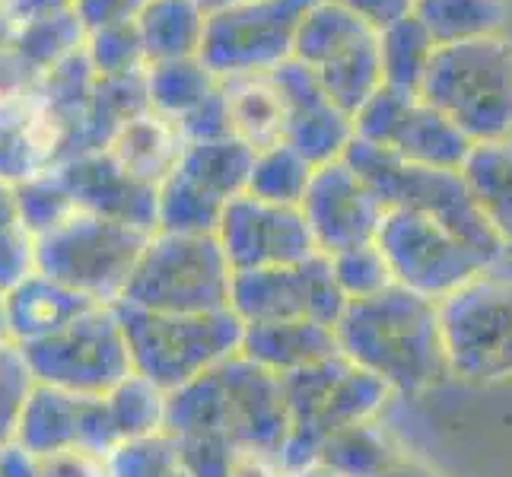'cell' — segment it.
Here are the masks:
<instances>
[{"label":"cell","instance_id":"obj_1","mask_svg":"<svg viewBox=\"0 0 512 477\" xmlns=\"http://www.w3.org/2000/svg\"><path fill=\"white\" fill-rule=\"evenodd\" d=\"M334 341L347 360L385 382L392 395H420L449 379L436 303L398 284L350 299L334 322Z\"/></svg>","mask_w":512,"mask_h":477},{"label":"cell","instance_id":"obj_2","mask_svg":"<svg viewBox=\"0 0 512 477\" xmlns=\"http://www.w3.org/2000/svg\"><path fill=\"white\" fill-rule=\"evenodd\" d=\"M166 430L172 436L217 433L239 455L280 465L290 439L280 376L233 353L210 373L166 395Z\"/></svg>","mask_w":512,"mask_h":477},{"label":"cell","instance_id":"obj_3","mask_svg":"<svg viewBox=\"0 0 512 477\" xmlns=\"http://www.w3.org/2000/svg\"><path fill=\"white\" fill-rule=\"evenodd\" d=\"M417 96L471 144L512 137V39L500 32L436 45Z\"/></svg>","mask_w":512,"mask_h":477},{"label":"cell","instance_id":"obj_4","mask_svg":"<svg viewBox=\"0 0 512 477\" xmlns=\"http://www.w3.org/2000/svg\"><path fill=\"white\" fill-rule=\"evenodd\" d=\"M134 376L175 392L239 353V318L220 312H147L115 303Z\"/></svg>","mask_w":512,"mask_h":477},{"label":"cell","instance_id":"obj_5","mask_svg":"<svg viewBox=\"0 0 512 477\" xmlns=\"http://www.w3.org/2000/svg\"><path fill=\"white\" fill-rule=\"evenodd\" d=\"M280 388L290 414V439L280 455L284 474L309 465L319 446L334 433L382 417V408L392 401L388 385L347 360L341 350L280 376Z\"/></svg>","mask_w":512,"mask_h":477},{"label":"cell","instance_id":"obj_6","mask_svg":"<svg viewBox=\"0 0 512 477\" xmlns=\"http://www.w3.org/2000/svg\"><path fill=\"white\" fill-rule=\"evenodd\" d=\"M344 163L360 175L385 210H411V214L433 217L436 223L449 226L452 233L471 242L478 252H484L493 264L506 255L503 242L493 236L478 204L471 201V191L458 169L417 166L366 144L360 137L350 140V147L344 150Z\"/></svg>","mask_w":512,"mask_h":477},{"label":"cell","instance_id":"obj_7","mask_svg":"<svg viewBox=\"0 0 512 477\" xmlns=\"http://www.w3.org/2000/svg\"><path fill=\"white\" fill-rule=\"evenodd\" d=\"M233 268L214 236L150 233L118 303L147 312L229 309Z\"/></svg>","mask_w":512,"mask_h":477},{"label":"cell","instance_id":"obj_8","mask_svg":"<svg viewBox=\"0 0 512 477\" xmlns=\"http://www.w3.org/2000/svg\"><path fill=\"white\" fill-rule=\"evenodd\" d=\"M147 239V229L74 210L64 223L35 239V261L58 284L93 303L115 306Z\"/></svg>","mask_w":512,"mask_h":477},{"label":"cell","instance_id":"obj_9","mask_svg":"<svg viewBox=\"0 0 512 477\" xmlns=\"http://www.w3.org/2000/svg\"><path fill=\"white\" fill-rule=\"evenodd\" d=\"M436 309L449 376L462 382L512 379V277L487 268Z\"/></svg>","mask_w":512,"mask_h":477},{"label":"cell","instance_id":"obj_10","mask_svg":"<svg viewBox=\"0 0 512 477\" xmlns=\"http://www.w3.org/2000/svg\"><path fill=\"white\" fill-rule=\"evenodd\" d=\"M293 61L303 64L325 96L350 118L382 86L379 35L331 0H315L293 42Z\"/></svg>","mask_w":512,"mask_h":477},{"label":"cell","instance_id":"obj_11","mask_svg":"<svg viewBox=\"0 0 512 477\" xmlns=\"http://www.w3.org/2000/svg\"><path fill=\"white\" fill-rule=\"evenodd\" d=\"M35 385L96 398L134 369L115 306H93L45 341L20 347Z\"/></svg>","mask_w":512,"mask_h":477},{"label":"cell","instance_id":"obj_12","mask_svg":"<svg viewBox=\"0 0 512 477\" xmlns=\"http://www.w3.org/2000/svg\"><path fill=\"white\" fill-rule=\"evenodd\" d=\"M373 242L395 284L433 303H443L468 280L493 268L484 252L452 233L449 226L411 210H385Z\"/></svg>","mask_w":512,"mask_h":477},{"label":"cell","instance_id":"obj_13","mask_svg":"<svg viewBox=\"0 0 512 477\" xmlns=\"http://www.w3.org/2000/svg\"><path fill=\"white\" fill-rule=\"evenodd\" d=\"M315 0H233L207 13L201 61L217 80L268 74L293 58L296 29Z\"/></svg>","mask_w":512,"mask_h":477},{"label":"cell","instance_id":"obj_14","mask_svg":"<svg viewBox=\"0 0 512 477\" xmlns=\"http://www.w3.org/2000/svg\"><path fill=\"white\" fill-rule=\"evenodd\" d=\"M353 137L433 169H462L468 150L474 147L430 102L392 86H379L353 115Z\"/></svg>","mask_w":512,"mask_h":477},{"label":"cell","instance_id":"obj_15","mask_svg":"<svg viewBox=\"0 0 512 477\" xmlns=\"http://www.w3.org/2000/svg\"><path fill=\"white\" fill-rule=\"evenodd\" d=\"M344 306L347 299L334 284L331 264L319 252L284 268L236 271L229 284V312L239 318V325L309 318L334 328Z\"/></svg>","mask_w":512,"mask_h":477},{"label":"cell","instance_id":"obj_16","mask_svg":"<svg viewBox=\"0 0 512 477\" xmlns=\"http://www.w3.org/2000/svg\"><path fill=\"white\" fill-rule=\"evenodd\" d=\"M214 239L233 274L284 268V264H296L315 255L309 226L299 214V207L268 204L245 191L223 204Z\"/></svg>","mask_w":512,"mask_h":477},{"label":"cell","instance_id":"obj_17","mask_svg":"<svg viewBox=\"0 0 512 477\" xmlns=\"http://www.w3.org/2000/svg\"><path fill=\"white\" fill-rule=\"evenodd\" d=\"M299 214L309 226L315 252L338 255L376 239L385 207L341 156L334 163L315 166L309 188L299 201Z\"/></svg>","mask_w":512,"mask_h":477},{"label":"cell","instance_id":"obj_18","mask_svg":"<svg viewBox=\"0 0 512 477\" xmlns=\"http://www.w3.org/2000/svg\"><path fill=\"white\" fill-rule=\"evenodd\" d=\"M287 105L284 144H290L312 166L341 159L353 140V118L334 105L303 64L293 58L271 70Z\"/></svg>","mask_w":512,"mask_h":477},{"label":"cell","instance_id":"obj_19","mask_svg":"<svg viewBox=\"0 0 512 477\" xmlns=\"http://www.w3.org/2000/svg\"><path fill=\"white\" fill-rule=\"evenodd\" d=\"M51 169L61 175L77 210L156 233V188L134 182L105 150L77 153Z\"/></svg>","mask_w":512,"mask_h":477},{"label":"cell","instance_id":"obj_20","mask_svg":"<svg viewBox=\"0 0 512 477\" xmlns=\"http://www.w3.org/2000/svg\"><path fill=\"white\" fill-rule=\"evenodd\" d=\"M166 430V392L140 376H128L105 395L86 398L80 449L109 455L115 446Z\"/></svg>","mask_w":512,"mask_h":477},{"label":"cell","instance_id":"obj_21","mask_svg":"<svg viewBox=\"0 0 512 477\" xmlns=\"http://www.w3.org/2000/svg\"><path fill=\"white\" fill-rule=\"evenodd\" d=\"M239 353L274 376H287L338 353L334 328L309 318H284V322L242 325Z\"/></svg>","mask_w":512,"mask_h":477},{"label":"cell","instance_id":"obj_22","mask_svg":"<svg viewBox=\"0 0 512 477\" xmlns=\"http://www.w3.org/2000/svg\"><path fill=\"white\" fill-rule=\"evenodd\" d=\"M112 163L147 188H160L175 172L185 150L179 128L156 112H140L121 125L102 147Z\"/></svg>","mask_w":512,"mask_h":477},{"label":"cell","instance_id":"obj_23","mask_svg":"<svg viewBox=\"0 0 512 477\" xmlns=\"http://www.w3.org/2000/svg\"><path fill=\"white\" fill-rule=\"evenodd\" d=\"M93 306H102V303H93V299H86L83 293L58 284V280H51L42 271H35L20 287H13L7 293L10 344L26 347L35 341H45Z\"/></svg>","mask_w":512,"mask_h":477},{"label":"cell","instance_id":"obj_24","mask_svg":"<svg viewBox=\"0 0 512 477\" xmlns=\"http://www.w3.org/2000/svg\"><path fill=\"white\" fill-rule=\"evenodd\" d=\"M83 395H70L61 388L32 385V392L16 420L13 446H20L32 458L80 446L83 436Z\"/></svg>","mask_w":512,"mask_h":477},{"label":"cell","instance_id":"obj_25","mask_svg":"<svg viewBox=\"0 0 512 477\" xmlns=\"http://www.w3.org/2000/svg\"><path fill=\"white\" fill-rule=\"evenodd\" d=\"M220 90L226 99L229 134L236 140H242L252 150L284 140L287 105L271 77V70L268 74H242V77L220 80Z\"/></svg>","mask_w":512,"mask_h":477},{"label":"cell","instance_id":"obj_26","mask_svg":"<svg viewBox=\"0 0 512 477\" xmlns=\"http://www.w3.org/2000/svg\"><path fill=\"white\" fill-rule=\"evenodd\" d=\"M147 64L198 58L207 10L201 0H147L134 16Z\"/></svg>","mask_w":512,"mask_h":477},{"label":"cell","instance_id":"obj_27","mask_svg":"<svg viewBox=\"0 0 512 477\" xmlns=\"http://www.w3.org/2000/svg\"><path fill=\"white\" fill-rule=\"evenodd\" d=\"M458 172L493 236L512 252V137L474 144Z\"/></svg>","mask_w":512,"mask_h":477},{"label":"cell","instance_id":"obj_28","mask_svg":"<svg viewBox=\"0 0 512 477\" xmlns=\"http://www.w3.org/2000/svg\"><path fill=\"white\" fill-rule=\"evenodd\" d=\"M401 455L404 446L398 443V436L376 417V420L353 423V427L325 439L312 462H319L344 477H379Z\"/></svg>","mask_w":512,"mask_h":477},{"label":"cell","instance_id":"obj_29","mask_svg":"<svg viewBox=\"0 0 512 477\" xmlns=\"http://www.w3.org/2000/svg\"><path fill=\"white\" fill-rule=\"evenodd\" d=\"M414 20L436 45L500 35L506 26V0H414Z\"/></svg>","mask_w":512,"mask_h":477},{"label":"cell","instance_id":"obj_30","mask_svg":"<svg viewBox=\"0 0 512 477\" xmlns=\"http://www.w3.org/2000/svg\"><path fill=\"white\" fill-rule=\"evenodd\" d=\"M255 150L245 147L236 137H217V140H198V144H185L179 169L191 182H198L204 191L217 194L220 201L236 198L245 191L249 182Z\"/></svg>","mask_w":512,"mask_h":477},{"label":"cell","instance_id":"obj_31","mask_svg":"<svg viewBox=\"0 0 512 477\" xmlns=\"http://www.w3.org/2000/svg\"><path fill=\"white\" fill-rule=\"evenodd\" d=\"M217 83L220 80L210 74L201 58L160 61V64H147L144 70L150 112L169 121H179L185 112H191L201 99H207L217 90Z\"/></svg>","mask_w":512,"mask_h":477},{"label":"cell","instance_id":"obj_32","mask_svg":"<svg viewBox=\"0 0 512 477\" xmlns=\"http://www.w3.org/2000/svg\"><path fill=\"white\" fill-rule=\"evenodd\" d=\"M86 39V26L74 7L55 13L32 16V20L16 23L10 32V45L45 77L51 67H58L64 58L77 55Z\"/></svg>","mask_w":512,"mask_h":477},{"label":"cell","instance_id":"obj_33","mask_svg":"<svg viewBox=\"0 0 512 477\" xmlns=\"http://www.w3.org/2000/svg\"><path fill=\"white\" fill-rule=\"evenodd\" d=\"M217 194L204 191L198 182L175 169L156 188V229L160 233H188V236H214L217 220L223 214Z\"/></svg>","mask_w":512,"mask_h":477},{"label":"cell","instance_id":"obj_34","mask_svg":"<svg viewBox=\"0 0 512 477\" xmlns=\"http://www.w3.org/2000/svg\"><path fill=\"white\" fill-rule=\"evenodd\" d=\"M315 166L309 159L299 156L290 144H271L261 147L252 156L249 182H245V194H252L258 201L280 204V207H299L303 194L309 188Z\"/></svg>","mask_w":512,"mask_h":477},{"label":"cell","instance_id":"obj_35","mask_svg":"<svg viewBox=\"0 0 512 477\" xmlns=\"http://www.w3.org/2000/svg\"><path fill=\"white\" fill-rule=\"evenodd\" d=\"M376 35H379L382 86H392V90H404V93H417V86L423 80V70H427L430 55L436 48L430 32L423 29L411 13V16H404V20L379 29Z\"/></svg>","mask_w":512,"mask_h":477},{"label":"cell","instance_id":"obj_36","mask_svg":"<svg viewBox=\"0 0 512 477\" xmlns=\"http://www.w3.org/2000/svg\"><path fill=\"white\" fill-rule=\"evenodd\" d=\"M109 477H191L182 449L169 430L128 439L105 455Z\"/></svg>","mask_w":512,"mask_h":477},{"label":"cell","instance_id":"obj_37","mask_svg":"<svg viewBox=\"0 0 512 477\" xmlns=\"http://www.w3.org/2000/svg\"><path fill=\"white\" fill-rule=\"evenodd\" d=\"M83 58L93 67L96 77H128L147 70V58L144 48H140L134 20H118V23L86 29Z\"/></svg>","mask_w":512,"mask_h":477},{"label":"cell","instance_id":"obj_38","mask_svg":"<svg viewBox=\"0 0 512 477\" xmlns=\"http://www.w3.org/2000/svg\"><path fill=\"white\" fill-rule=\"evenodd\" d=\"M16 207H20V223L39 239L48 229H55L77 210L67 185L55 169H42L16 182Z\"/></svg>","mask_w":512,"mask_h":477},{"label":"cell","instance_id":"obj_39","mask_svg":"<svg viewBox=\"0 0 512 477\" xmlns=\"http://www.w3.org/2000/svg\"><path fill=\"white\" fill-rule=\"evenodd\" d=\"M331 264V277L338 284L341 296L347 299H366V296H376L385 287H392V271L382 258V252L376 249V242H366V245H353V249H344L338 255H325Z\"/></svg>","mask_w":512,"mask_h":477},{"label":"cell","instance_id":"obj_40","mask_svg":"<svg viewBox=\"0 0 512 477\" xmlns=\"http://www.w3.org/2000/svg\"><path fill=\"white\" fill-rule=\"evenodd\" d=\"M32 373L16 344L0 347V446L13 443L16 420H20L23 404L32 392Z\"/></svg>","mask_w":512,"mask_h":477},{"label":"cell","instance_id":"obj_41","mask_svg":"<svg viewBox=\"0 0 512 477\" xmlns=\"http://www.w3.org/2000/svg\"><path fill=\"white\" fill-rule=\"evenodd\" d=\"M175 443L182 449L185 468L191 477H233L239 452L229 446V439L217 433H188L175 436Z\"/></svg>","mask_w":512,"mask_h":477},{"label":"cell","instance_id":"obj_42","mask_svg":"<svg viewBox=\"0 0 512 477\" xmlns=\"http://www.w3.org/2000/svg\"><path fill=\"white\" fill-rule=\"evenodd\" d=\"M42 74L35 70L20 51L7 42H0V109H20L32 105L39 96Z\"/></svg>","mask_w":512,"mask_h":477},{"label":"cell","instance_id":"obj_43","mask_svg":"<svg viewBox=\"0 0 512 477\" xmlns=\"http://www.w3.org/2000/svg\"><path fill=\"white\" fill-rule=\"evenodd\" d=\"M39 271L35 261V236L23 223L0 229V293L20 287L26 277Z\"/></svg>","mask_w":512,"mask_h":477},{"label":"cell","instance_id":"obj_44","mask_svg":"<svg viewBox=\"0 0 512 477\" xmlns=\"http://www.w3.org/2000/svg\"><path fill=\"white\" fill-rule=\"evenodd\" d=\"M179 128L185 144H198V140H217V137H233L229 134V115H226V99L217 83V90L207 99H201L191 112H185L179 121H172Z\"/></svg>","mask_w":512,"mask_h":477},{"label":"cell","instance_id":"obj_45","mask_svg":"<svg viewBox=\"0 0 512 477\" xmlns=\"http://www.w3.org/2000/svg\"><path fill=\"white\" fill-rule=\"evenodd\" d=\"M35 471H39V477H109L105 455L80 446L35 458Z\"/></svg>","mask_w":512,"mask_h":477},{"label":"cell","instance_id":"obj_46","mask_svg":"<svg viewBox=\"0 0 512 477\" xmlns=\"http://www.w3.org/2000/svg\"><path fill=\"white\" fill-rule=\"evenodd\" d=\"M331 4H338L341 10L353 13L357 20H363L376 32L404 20V16H411V10H414V0H331Z\"/></svg>","mask_w":512,"mask_h":477},{"label":"cell","instance_id":"obj_47","mask_svg":"<svg viewBox=\"0 0 512 477\" xmlns=\"http://www.w3.org/2000/svg\"><path fill=\"white\" fill-rule=\"evenodd\" d=\"M144 4L147 0H74V10L86 29H96L105 23L131 20Z\"/></svg>","mask_w":512,"mask_h":477},{"label":"cell","instance_id":"obj_48","mask_svg":"<svg viewBox=\"0 0 512 477\" xmlns=\"http://www.w3.org/2000/svg\"><path fill=\"white\" fill-rule=\"evenodd\" d=\"M0 477H39V471H35V458L13 443L0 446Z\"/></svg>","mask_w":512,"mask_h":477},{"label":"cell","instance_id":"obj_49","mask_svg":"<svg viewBox=\"0 0 512 477\" xmlns=\"http://www.w3.org/2000/svg\"><path fill=\"white\" fill-rule=\"evenodd\" d=\"M64 7H74V0H13L10 4V20L13 26L32 20V16H42V13H55Z\"/></svg>","mask_w":512,"mask_h":477},{"label":"cell","instance_id":"obj_50","mask_svg":"<svg viewBox=\"0 0 512 477\" xmlns=\"http://www.w3.org/2000/svg\"><path fill=\"white\" fill-rule=\"evenodd\" d=\"M379 477H443V474H439L436 468H430L427 462H420V458L404 452L398 462L388 465Z\"/></svg>","mask_w":512,"mask_h":477},{"label":"cell","instance_id":"obj_51","mask_svg":"<svg viewBox=\"0 0 512 477\" xmlns=\"http://www.w3.org/2000/svg\"><path fill=\"white\" fill-rule=\"evenodd\" d=\"M233 477H287V474L280 471V465L268 462V458H249V455H242L239 462H236Z\"/></svg>","mask_w":512,"mask_h":477},{"label":"cell","instance_id":"obj_52","mask_svg":"<svg viewBox=\"0 0 512 477\" xmlns=\"http://www.w3.org/2000/svg\"><path fill=\"white\" fill-rule=\"evenodd\" d=\"M20 223V207H16V182L0 179V229Z\"/></svg>","mask_w":512,"mask_h":477},{"label":"cell","instance_id":"obj_53","mask_svg":"<svg viewBox=\"0 0 512 477\" xmlns=\"http://www.w3.org/2000/svg\"><path fill=\"white\" fill-rule=\"evenodd\" d=\"M287 477H344V474L331 471V468H325V465H319V462H309V465H303V468L290 471Z\"/></svg>","mask_w":512,"mask_h":477},{"label":"cell","instance_id":"obj_54","mask_svg":"<svg viewBox=\"0 0 512 477\" xmlns=\"http://www.w3.org/2000/svg\"><path fill=\"white\" fill-rule=\"evenodd\" d=\"M10 344V322H7V293H0V347Z\"/></svg>","mask_w":512,"mask_h":477},{"label":"cell","instance_id":"obj_55","mask_svg":"<svg viewBox=\"0 0 512 477\" xmlns=\"http://www.w3.org/2000/svg\"><path fill=\"white\" fill-rule=\"evenodd\" d=\"M223 4H233V0H204V10L210 13V10H217V7H223Z\"/></svg>","mask_w":512,"mask_h":477},{"label":"cell","instance_id":"obj_56","mask_svg":"<svg viewBox=\"0 0 512 477\" xmlns=\"http://www.w3.org/2000/svg\"><path fill=\"white\" fill-rule=\"evenodd\" d=\"M201 4H204V0H201Z\"/></svg>","mask_w":512,"mask_h":477}]
</instances>
